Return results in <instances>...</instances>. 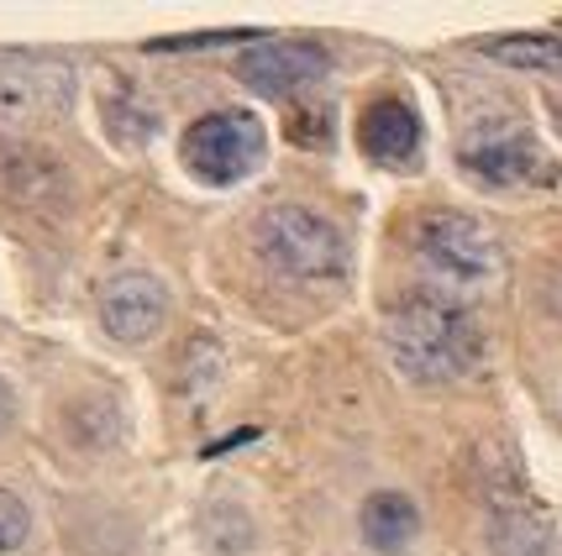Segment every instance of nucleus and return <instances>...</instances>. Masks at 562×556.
Returning a JSON list of instances; mask_svg holds the SVG:
<instances>
[{
    "label": "nucleus",
    "instance_id": "9d476101",
    "mask_svg": "<svg viewBox=\"0 0 562 556\" xmlns=\"http://www.w3.org/2000/svg\"><path fill=\"white\" fill-rule=\"evenodd\" d=\"M358 143L379 163H405L420 147V116L405 100H373L358 122Z\"/></svg>",
    "mask_w": 562,
    "mask_h": 556
},
{
    "label": "nucleus",
    "instance_id": "20e7f679",
    "mask_svg": "<svg viewBox=\"0 0 562 556\" xmlns=\"http://www.w3.org/2000/svg\"><path fill=\"white\" fill-rule=\"evenodd\" d=\"M184 163L205 184H237L263 163V126L247 111H211L184 132Z\"/></svg>",
    "mask_w": 562,
    "mask_h": 556
},
{
    "label": "nucleus",
    "instance_id": "39448f33",
    "mask_svg": "<svg viewBox=\"0 0 562 556\" xmlns=\"http://www.w3.org/2000/svg\"><path fill=\"white\" fill-rule=\"evenodd\" d=\"M74 100V73L53 58H11L0 64V126L11 132H32L48 126L69 111Z\"/></svg>",
    "mask_w": 562,
    "mask_h": 556
},
{
    "label": "nucleus",
    "instance_id": "ddd939ff",
    "mask_svg": "<svg viewBox=\"0 0 562 556\" xmlns=\"http://www.w3.org/2000/svg\"><path fill=\"white\" fill-rule=\"evenodd\" d=\"M26 531H32L26 504L11 493V488H0V552H16V546L26 541Z\"/></svg>",
    "mask_w": 562,
    "mask_h": 556
},
{
    "label": "nucleus",
    "instance_id": "423d86ee",
    "mask_svg": "<svg viewBox=\"0 0 562 556\" xmlns=\"http://www.w3.org/2000/svg\"><path fill=\"white\" fill-rule=\"evenodd\" d=\"M463 169H473L484 184L499 190H531V184H558V169L541 158V147L520 126L499 132H473L463 143Z\"/></svg>",
    "mask_w": 562,
    "mask_h": 556
},
{
    "label": "nucleus",
    "instance_id": "6e6552de",
    "mask_svg": "<svg viewBox=\"0 0 562 556\" xmlns=\"http://www.w3.org/2000/svg\"><path fill=\"white\" fill-rule=\"evenodd\" d=\"M164 320H169V294L158 279L132 273L100 294V326L116 341H153L164 331Z\"/></svg>",
    "mask_w": 562,
    "mask_h": 556
},
{
    "label": "nucleus",
    "instance_id": "2eb2a0df",
    "mask_svg": "<svg viewBox=\"0 0 562 556\" xmlns=\"http://www.w3.org/2000/svg\"><path fill=\"white\" fill-rule=\"evenodd\" d=\"M11 415H16V399H11V388H5V378H0V435H5V425H11Z\"/></svg>",
    "mask_w": 562,
    "mask_h": 556
},
{
    "label": "nucleus",
    "instance_id": "7ed1b4c3",
    "mask_svg": "<svg viewBox=\"0 0 562 556\" xmlns=\"http://www.w3.org/2000/svg\"><path fill=\"white\" fill-rule=\"evenodd\" d=\"M258 252L294 284H337L347 273V242L326 216L305 205H273L258 220Z\"/></svg>",
    "mask_w": 562,
    "mask_h": 556
},
{
    "label": "nucleus",
    "instance_id": "9b49d317",
    "mask_svg": "<svg viewBox=\"0 0 562 556\" xmlns=\"http://www.w3.org/2000/svg\"><path fill=\"white\" fill-rule=\"evenodd\" d=\"M358 531L373 552H405L420 535V509L405 493H368L358 509Z\"/></svg>",
    "mask_w": 562,
    "mask_h": 556
},
{
    "label": "nucleus",
    "instance_id": "1a4fd4ad",
    "mask_svg": "<svg viewBox=\"0 0 562 556\" xmlns=\"http://www.w3.org/2000/svg\"><path fill=\"white\" fill-rule=\"evenodd\" d=\"M490 552L494 556H547L552 531L541 520V509L526 493H494L490 499Z\"/></svg>",
    "mask_w": 562,
    "mask_h": 556
},
{
    "label": "nucleus",
    "instance_id": "f8f14e48",
    "mask_svg": "<svg viewBox=\"0 0 562 556\" xmlns=\"http://www.w3.org/2000/svg\"><path fill=\"white\" fill-rule=\"evenodd\" d=\"M484 53L510 69L562 73V37H499V43H484Z\"/></svg>",
    "mask_w": 562,
    "mask_h": 556
},
{
    "label": "nucleus",
    "instance_id": "f257e3e1",
    "mask_svg": "<svg viewBox=\"0 0 562 556\" xmlns=\"http://www.w3.org/2000/svg\"><path fill=\"white\" fill-rule=\"evenodd\" d=\"M384 347H390L394 367L416 384H452L484 363V341H479L468 305L426 284L384 315Z\"/></svg>",
    "mask_w": 562,
    "mask_h": 556
},
{
    "label": "nucleus",
    "instance_id": "0eeeda50",
    "mask_svg": "<svg viewBox=\"0 0 562 556\" xmlns=\"http://www.w3.org/2000/svg\"><path fill=\"white\" fill-rule=\"evenodd\" d=\"M331 69V58L321 43H258V48L243 53V73L247 84L258 90V95H290V90H305V84H316L321 73Z\"/></svg>",
    "mask_w": 562,
    "mask_h": 556
},
{
    "label": "nucleus",
    "instance_id": "f03ea898",
    "mask_svg": "<svg viewBox=\"0 0 562 556\" xmlns=\"http://www.w3.org/2000/svg\"><path fill=\"white\" fill-rule=\"evenodd\" d=\"M416 258L426 268V290L447 294V299H479L484 290L499 284L505 273V258H499V242L479 220L452 216V211H437V216L420 220L416 231Z\"/></svg>",
    "mask_w": 562,
    "mask_h": 556
},
{
    "label": "nucleus",
    "instance_id": "4468645a",
    "mask_svg": "<svg viewBox=\"0 0 562 556\" xmlns=\"http://www.w3.org/2000/svg\"><path fill=\"white\" fill-rule=\"evenodd\" d=\"M290 137L294 143H326V126H321V116H294V126H290Z\"/></svg>",
    "mask_w": 562,
    "mask_h": 556
}]
</instances>
